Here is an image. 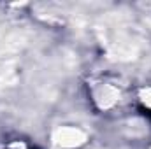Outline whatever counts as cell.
Masks as SVG:
<instances>
[{"label": "cell", "instance_id": "6da1fadb", "mask_svg": "<svg viewBox=\"0 0 151 149\" xmlns=\"http://www.w3.org/2000/svg\"><path fill=\"white\" fill-rule=\"evenodd\" d=\"M141 111H142V114H144V116L151 117V109H141Z\"/></svg>", "mask_w": 151, "mask_h": 149}]
</instances>
